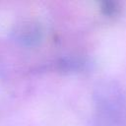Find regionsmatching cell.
Listing matches in <instances>:
<instances>
[{"label": "cell", "mask_w": 126, "mask_h": 126, "mask_svg": "<svg viewBox=\"0 0 126 126\" xmlns=\"http://www.w3.org/2000/svg\"><path fill=\"white\" fill-rule=\"evenodd\" d=\"M94 102L96 126H118L124 116L125 96L114 80H102L94 88Z\"/></svg>", "instance_id": "1"}, {"label": "cell", "mask_w": 126, "mask_h": 126, "mask_svg": "<svg viewBox=\"0 0 126 126\" xmlns=\"http://www.w3.org/2000/svg\"><path fill=\"white\" fill-rule=\"evenodd\" d=\"M40 39V30L38 27L29 24L21 28L18 32V40L22 41V43L31 45L36 43Z\"/></svg>", "instance_id": "2"}, {"label": "cell", "mask_w": 126, "mask_h": 126, "mask_svg": "<svg viewBox=\"0 0 126 126\" xmlns=\"http://www.w3.org/2000/svg\"><path fill=\"white\" fill-rule=\"evenodd\" d=\"M86 62L77 56H65L57 62L58 69L62 72H77L82 70Z\"/></svg>", "instance_id": "3"}, {"label": "cell", "mask_w": 126, "mask_h": 126, "mask_svg": "<svg viewBox=\"0 0 126 126\" xmlns=\"http://www.w3.org/2000/svg\"><path fill=\"white\" fill-rule=\"evenodd\" d=\"M101 12L107 17H115L119 14L121 6L116 1H103L100 5Z\"/></svg>", "instance_id": "4"}]
</instances>
